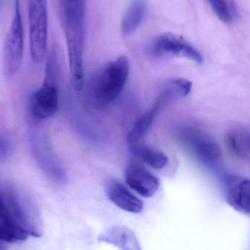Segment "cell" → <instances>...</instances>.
Wrapping results in <instances>:
<instances>
[{
  "label": "cell",
  "instance_id": "cell-1",
  "mask_svg": "<svg viewBox=\"0 0 250 250\" xmlns=\"http://www.w3.org/2000/svg\"><path fill=\"white\" fill-rule=\"evenodd\" d=\"M42 234V220L32 202L10 187H0V240L16 243Z\"/></svg>",
  "mask_w": 250,
  "mask_h": 250
},
{
  "label": "cell",
  "instance_id": "cell-2",
  "mask_svg": "<svg viewBox=\"0 0 250 250\" xmlns=\"http://www.w3.org/2000/svg\"><path fill=\"white\" fill-rule=\"evenodd\" d=\"M60 21L66 36L73 89L83 87L86 0H59Z\"/></svg>",
  "mask_w": 250,
  "mask_h": 250
},
{
  "label": "cell",
  "instance_id": "cell-3",
  "mask_svg": "<svg viewBox=\"0 0 250 250\" xmlns=\"http://www.w3.org/2000/svg\"><path fill=\"white\" fill-rule=\"evenodd\" d=\"M57 55L56 49H53L50 53L47 60L44 83L29 98V114L35 121H42L50 118L58 111V88L54 76L58 67Z\"/></svg>",
  "mask_w": 250,
  "mask_h": 250
},
{
  "label": "cell",
  "instance_id": "cell-4",
  "mask_svg": "<svg viewBox=\"0 0 250 250\" xmlns=\"http://www.w3.org/2000/svg\"><path fill=\"white\" fill-rule=\"evenodd\" d=\"M129 71V60L124 55L105 64L98 72L92 84L95 101L101 105L113 102L123 91Z\"/></svg>",
  "mask_w": 250,
  "mask_h": 250
},
{
  "label": "cell",
  "instance_id": "cell-5",
  "mask_svg": "<svg viewBox=\"0 0 250 250\" xmlns=\"http://www.w3.org/2000/svg\"><path fill=\"white\" fill-rule=\"evenodd\" d=\"M178 139L187 152L203 163L211 164L221 157V148L217 141L196 126L181 128L178 132Z\"/></svg>",
  "mask_w": 250,
  "mask_h": 250
},
{
  "label": "cell",
  "instance_id": "cell-6",
  "mask_svg": "<svg viewBox=\"0 0 250 250\" xmlns=\"http://www.w3.org/2000/svg\"><path fill=\"white\" fill-rule=\"evenodd\" d=\"M29 40L32 61L39 63L46 53L48 35L47 0H28Z\"/></svg>",
  "mask_w": 250,
  "mask_h": 250
},
{
  "label": "cell",
  "instance_id": "cell-7",
  "mask_svg": "<svg viewBox=\"0 0 250 250\" xmlns=\"http://www.w3.org/2000/svg\"><path fill=\"white\" fill-rule=\"evenodd\" d=\"M23 55V29L20 1L15 0L14 14L6 36L4 67L6 76L12 77L19 71Z\"/></svg>",
  "mask_w": 250,
  "mask_h": 250
},
{
  "label": "cell",
  "instance_id": "cell-8",
  "mask_svg": "<svg viewBox=\"0 0 250 250\" xmlns=\"http://www.w3.org/2000/svg\"><path fill=\"white\" fill-rule=\"evenodd\" d=\"M152 52L157 57H182L197 64L203 62V57L190 42L176 34H161L152 45Z\"/></svg>",
  "mask_w": 250,
  "mask_h": 250
},
{
  "label": "cell",
  "instance_id": "cell-9",
  "mask_svg": "<svg viewBox=\"0 0 250 250\" xmlns=\"http://www.w3.org/2000/svg\"><path fill=\"white\" fill-rule=\"evenodd\" d=\"M126 185L145 198L155 195L159 188L158 178L136 162H130L125 170Z\"/></svg>",
  "mask_w": 250,
  "mask_h": 250
},
{
  "label": "cell",
  "instance_id": "cell-10",
  "mask_svg": "<svg viewBox=\"0 0 250 250\" xmlns=\"http://www.w3.org/2000/svg\"><path fill=\"white\" fill-rule=\"evenodd\" d=\"M227 204L239 212L249 215L250 211V183L249 179L230 175L225 182Z\"/></svg>",
  "mask_w": 250,
  "mask_h": 250
},
{
  "label": "cell",
  "instance_id": "cell-11",
  "mask_svg": "<svg viewBox=\"0 0 250 250\" xmlns=\"http://www.w3.org/2000/svg\"><path fill=\"white\" fill-rule=\"evenodd\" d=\"M106 195L116 207L127 212L138 214L142 211L143 204L117 179H109L106 183Z\"/></svg>",
  "mask_w": 250,
  "mask_h": 250
},
{
  "label": "cell",
  "instance_id": "cell-12",
  "mask_svg": "<svg viewBox=\"0 0 250 250\" xmlns=\"http://www.w3.org/2000/svg\"><path fill=\"white\" fill-rule=\"evenodd\" d=\"M32 144L35 157L39 162L44 173L55 180H64L66 178L65 171L54 158V154L50 151L49 147L45 144L44 138L41 139L40 136L35 135L32 137Z\"/></svg>",
  "mask_w": 250,
  "mask_h": 250
},
{
  "label": "cell",
  "instance_id": "cell-13",
  "mask_svg": "<svg viewBox=\"0 0 250 250\" xmlns=\"http://www.w3.org/2000/svg\"><path fill=\"white\" fill-rule=\"evenodd\" d=\"M225 142L229 152L236 158L249 160L250 158V135L243 126H236L227 131Z\"/></svg>",
  "mask_w": 250,
  "mask_h": 250
},
{
  "label": "cell",
  "instance_id": "cell-14",
  "mask_svg": "<svg viewBox=\"0 0 250 250\" xmlns=\"http://www.w3.org/2000/svg\"><path fill=\"white\" fill-rule=\"evenodd\" d=\"M100 242H107L120 250H141L139 242L132 230L127 228L116 226L100 236Z\"/></svg>",
  "mask_w": 250,
  "mask_h": 250
},
{
  "label": "cell",
  "instance_id": "cell-15",
  "mask_svg": "<svg viewBox=\"0 0 250 250\" xmlns=\"http://www.w3.org/2000/svg\"><path fill=\"white\" fill-rule=\"evenodd\" d=\"M147 9V0H132L122 19L120 29L123 36H129L139 27L145 19Z\"/></svg>",
  "mask_w": 250,
  "mask_h": 250
},
{
  "label": "cell",
  "instance_id": "cell-16",
  "mask_svg": "<svg viewBox=\"0 0 250 250\" xmlns=\"http://www.w3.org/2000/svg\"><path fill=\"white\" fill-rule=\"evenodd\" d=\"M129 149L135 157L154 168H164L168 163V159L164 153L150 146L134 143L129 144Z\"/></svg>",
  "mask_w": 250,
  "mask_h": 250
},
{
  "label": "cell",
  "instance_id": "cell-17",
  "mask_svg": "<svg viewBox=\"0 0 250 250\" xmlns=\"http://www.w3.org/2000/svg\"><path fill=\"white\" fill-rule=\"evenodd\" d=\"M162 105L157 101L154 106L148 111L142 114L136 123L134 124L132 129L127 135V141L129 144L138 142L148 132L151 125L154 123V119L157 117Z\"/></svg>",
  "mask_w": 250,
  "mask_h": 250
},
{
  "label": "cell",
  "instance_id": "cell-18",
  "mask_svg": "<svg viewBox=\"0 0 250 250\" xmlns=\"http://www.w3.org/2000/svg\"><path fill=\"white\" fill-rule=\"evenodd\" d=\"M192 89V83L184 79H173L168 81L161 91L157 101L161 105L176 98L187 96Z\"/></svg>",
  "mask_w": 250,
  "mask_h": 250
},
{
  "label": "cell",
  "instance_id": "cell-19",
  "mask_svg": "<svg viewBox=\"0 0 250 250\" xmlns=\"http://www.w3.org/2000/svg\"><path fill=\"white\" fill-rule=\"evenodd\" d=\"M214 14L222 21L230 23L233 19L232 10L227 0H208Z\"/></svg>",
  "mask_w": 250,
  "mask_h": 250
},
{
  "label": "cell",
  "instance_id": "cell-20",
  "mask_svg": "<svg viewBox=\"0 0 250 250\" xmlns=\"http://www.w3.org/2000/svg\"><path fill=\"white\" fill-rule=\"evenodd\" d=\"M9 151V144L7 140L0 135V155L5 156Z\"/></svg>",
  "mask_w": 250,
  "mask_h": 250
}]
</instances>
